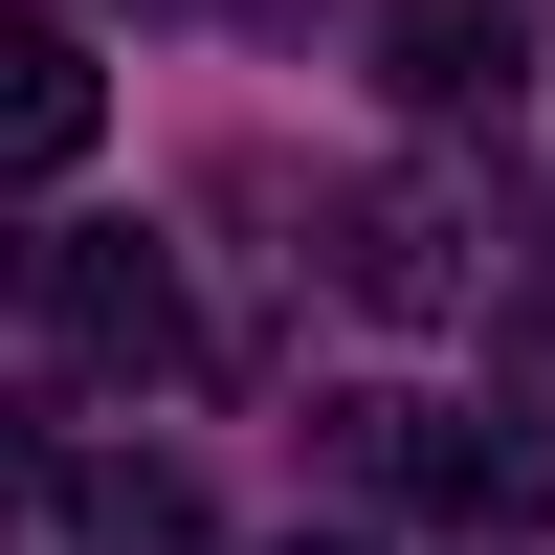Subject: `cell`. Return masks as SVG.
Masks as SVG:
<instances>
[{
  "label": "cell",
  "instance_id": "obj_4",
  "mask_svg": "<svg viewBox=\"0 0 555 555\" xmlns=\"http://www.w3.org/2000/svg\"><path fill=\"white\" fill-rule=\"evenodd\" d=\"M89 133H112V67H89V23L0 0V178H67Z\"/></svg>",
  "mask_w": 555,
  "mask_h": 555
},
{
  "label": "cell",
  "instance_id": "obj_3",
  "mask_svg": "<svg viewBox=\"0 0 555 555\" xmlns=\"http://www.w3.org/2000/svg\"><path fill=\"white\" fill-rule=\"evenodd\" d=\"M334 289L356 311H467V201L444 178H356L334 201Z\"/></svg>",
  "mask_w": 555,
  "mask_h": 555
},
{
  "label": "cell",
  "instance_id": "obj_1",
  "mask_svg": "<svg viewBox=\"0 0 555 555\" xmlns=\"http://www.w3.org/2000/svg\"><path fill=\"white\" fill-rule=\"evenodd\" d=\"M334 423H356V489H400V512H444V533H533V444L444 423V400H334Z\"/></svg>",
  "mask_w": 555,
  "mask_h": 555
},
{
  "label": "cell",
  "instance_id": "obj_5",
  "mask_svg": "<svg viewBox=\"0 0 555 555\" xmlns=\"http://www.w3.org/2000/svg\"><path fill=\"white\" fill-rule=\"evenodd\" d=\"M512 44H533V0H378V89L400 112H489Z\"/></svg>",
  "mask_w": 555,
  "mask_h": 555
},
{
  "label": "cell",
  "instance_id": "obj_6",
  "mask_svg": "<svg viewBox=\"0 0 555 555\" xmlns=\"http://www.w3.org/2000/svg\"><path fill=\"white\" fill-rule=\"evenodd\" d=\"M67 555H201V489L156 444H112V467H67Z\"/></svg>",
  "mask_w": 555,
  "mask_h": 555
},
{
  "label": "cell",
  "instance_id": "obj_2",
  "mask_svg": "<svg viewBox=\"0 0 555 555\" xmlns=\"http://www.w3.org/2000/svg\"><path fill=\"white\" fill-rule=\"evenodd\" d=\"M44 334H67L89 378H178V356H201V311H178L156 245H112V222H89V245H44Z\"/></svg>",
  "mask_w": 555,
  "mask_h": 555
},
{
  "label": "cell",
  "instance_id": "obj_7",
  "mask_svg": "<svg viewBox=\"0 0 555 555\" xmlns=\"http://www.w3.org/2000/svg\"><path fill=\"white\" fill-rule=\"evenodd\" d=\"M267 555H356V533H267Z\"/></svg>",
  "mask_w": 555,
  "mask_h": 555
}]
</instances>
